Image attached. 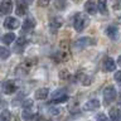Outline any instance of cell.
I'll return each instance as SVG.
<instances>
[{
  "instance_id": "1",
  "label": "cell",
  "mask_w": 121,
  "mask_h": 121,
  "mask_svg": "<svg viewBox=\"0 0 121 121\" xmlns=\"http://www.w3.org/2000/svg\"><path fill=\"white\" fill-rule=\"evenodd\" d=\"M88 25V17L86 14H77L74 17V22H73V26L77 32H82L86 26Z\"/></svg>"
},
{
  "instance_id": "2",
  "label": "cell",
  "mask_w": 121,
  "mask_h": 121,
  "mask_svg": "<svg viewBox=\"0 0 121 121\" xmlns=\"http://www.w3.org/2000/svg\"><path fill=\"white\" fill-rule=\"evenodd\" d=\"M69 58H71L69 43H68V40H62L59 43V60L67 62Z\"/></svg>"
},
{
  "instance_id": "3",
  "label": "cell",
  "mask_w": 121,
  "mask_h": 121,
  "mask_svg": "<svg viewBox=\"0 0 121 121\" xmlns=\"http://www.w3.org/2000/svg\"><path fill=\"white\" fill-rule=\"evenodd\" d=\"M68 100H69V97H68V95H67L64 88L57 90L56 92L52 95V102L53 104H63V102H67Z\"/></svg>"
},
{
  "instance_id": "4",
  "label": "cell",
  "mask_w": 121,
  "mask_h": 121,
  "mask_svg": "<svg viewBox=\"0 0 121 121\" xmlns=\"http://www.w3.org/2000/svg\"><path fill=\"white\" fill-rule=\"evenodd\" d=\"M34 64H35V60H33V59H25V60H23V62L20 63V66L17 68V74L18 76L19 74H20V76L26 74Z\"/></svg>"
},
{
  "instance_id": "5",
  "label": "cell",
  "mask_w": 121,
  "mask_h": 121,
  "mask_svg": "<svg viewBox=\"0 0 121 121\" xmlns=\"http://www.w3.org/2000/svg\"><path fill=\"white\" fill-rule=\"evenodd\" d=\"M116 96H117V92H116V88L113 86H107L104 90V100L106 104L113 102L116 100Z\"/></svg>"
},
{
  "instance_id": "6",
  "label": "cell",
  "mask_w": 121,
  "mask_h": 121,
  "mask_svg": "<svg viewBox=\"0 0 121 121\" xmlns=\"http://www.w3.org/2000/svg\"><path fill=\"white\" fill-rule=\"evenodd\" d=\"M91 44H96L95 39H92L90 37H83V38H79V39H77L74 42V48L76 49H83Z\"/></svg>"
},
{
  "instance_id": "7",
  "label": "cell",
  "mask_w": 121,
  "mask_h": 121,
  "mask_svg": "<svg viewBox=\"0 0 121 121\" xmlns=\"http://www.w3.org/2000/svg\"><path fill=\"white\" fill-rule=\"evenodd\" d=\"M19 25H20V22H19L17 18L9 17V18H6L5 20H4V26H5L6 29H9V30L17 29Z\"/></svg>"
},
{
  "instance_id": "8",
  "label": "cell",
  "mask_w": 121,
  "mask_h": 121,
  "mask_svg": "<svg viewBox=\"0 0 121 121\" xmlns=\"http://www.w3.org/2000/svg\"><path fill=\"white\" fill-rule=\"evenodd\" d=\"M63 24V19L60 17H53L51 19V22H49V28H51V30L53 33H56L57 30H58L60 26H62Z\"/></svg>"
},
{
  "instance_id": "9",
  "label": "cell",
  "mask_w": 121,
  "mask_h": 121,
  "mask_svg": "<svg viewBox=\"0 0 121 121\" xmlns=\"http://www.w3.org/2000/svg\"><path fill=\"white\" fill-rule=\"evenodd\" d=\"M13 10V3L10 0H5L0 4V15H8Z\"/></svg>"
},
{
  "instance_id": "10",
  "label": "cell",
  "mask_w": 121,
  "mask_h": 121,
  "mask_svg": "<svg viewBox=\"0 0 121 121\" xmlns=\"http://www.w3.org/2000/svg\"><path fill=\"white\" fill-rule=\"evenodd\" d=\"M18 90L17 85H15L14 81H5L3 85V91L5 95H10V93H14L15 91Z\"/></svg>"
},
{
  "instance_id": "11",
  "label": "cell",
  "mask_w": 121,
  "mask_h": 121,
  "mask_svg": "<svg viewBox=\"0 0 121 121\" xmlns=\"http://www.w3.org/2000/svg\"><path fill=\"white\" fill-rule=\"evenodd\" d=\"M100 107V101L97 100V98H92V100L87 101L85 106H83V110L85 111H93V110H96Z\"/></svg>"
},
{
  "instance_id": "12",
  "label": "cell",
  "mask_w": 121,
  "mask_h": 121,
  "mask_svg": "<svg viewBox=\"0 0 121 121\" xmlns=\"http://www.w3.org/2000/svg\"><path fill=\"white\" fill-rule=\"evenodd\" d=\"M106 34H107V37L111 40H117V38H119V30H117V28L115 25L107 26V29H106Z\"/></svg>"
},
{
  "instance_id": "13",
  "label": "cell",
  "mask_w": 121,
  "mask_h": 121,
  "mask_svg": "<svg viewBox=\"0 0 121 121\" xmlns=\"http://www.w3.org/2000/svg\"><path fill=\"white\" fill-rule=\"evenodd\" d=\"M116 68V63L115 60H113L112 58H110V57H107L105 60H104V69L105 72H111V71H115Z\"/></svg>"
},
{
  "instance_id": "14",
  "label": "cell",
  "mask_w": 121,
  "mask_h": 121,
  "mask_svg": "<svg viewBox=\"0 0 121 121\" xmlns=\"http://www.w3.org/2000/svg\"><path fill=\"white\" fill-rule=\"evenodd\" d=\"M110 121H120L121 120V111L117 107H112L108 112Z\"/></svg>"
},
{
  "instance_id": "15",
  "label": "cell",
  "mask_w": 121,
  "mask_h": 121,
  "mask_svg": "<svg viewBox=\"0 0 121 121\" xmlns=\"http://www.w3.org/2000/svg\"><path fill=\"white\" fill-rule=\"evenodd\" d=\"M48 95H49V90L43 87V88H38L35 93H34V96H35L37 100H45L48 97Z\"/></svg>"
},
{
  "instance_id": "16",
  "label": "cell",
  "mask_w": 121,
  "mask_h": 121,
  "mask_svg": "<svg viewBox=\"0 0 121 121\" xmlns=\"http://www.w3.org/2000/svg\"><path fill=\"white\" fill-rule=\"evenodd\" d=\"M35 20H34L33 18H28V19H25L24 23H23V25H22V28L24 29V30H32L35 28Z\"/></svg>"
},
{
  "instance_id": "17",
  "label": "cell",
  "mask_w": 121,
  "mask_h": 121,
  "mask_svg": "<svg viewBox=\"0 0 121 121\" xmlns=\"http://www.w3.org/2000/svg\"><path fill=\"white\" fill-rule=\"evenodd\" d=\"M26 9H28V6H26V3L24 1H18L17 3V9H15V13L17 15H24L26 13Z\"/></svg>"
},
{
  "instance_id": "18",
  "label": "cell",
  "mask_w": 121,
  "mask_h": 121,
  "mask_svg": "<svg viewBox=\"0 0 121 121\" xmlns=\"http://www.w3.org/2000/svg\"><path fill=\"white\" fill-rule=\"evenodd\" d=\"M85 10L88 14L93 15V14H96V11H97V6H96V4H95L93 1H87L85 4Z\"/></svg>"
},
{
  "instance_id": "19",
  "label": "cell",
  "mask_w": 121,
  "mask_h": 121,
  "mask_svg": "<svg viewBox=\"0 0 121 121\" xmlns=\"http://www.w3.org/2000/svg\"><path fill=\"white\" fill-rule=\"evenodd\" d=\"M97 10L100 11L102 15H107L108 11H107V4H106V1H104V0L98 1L97 3Z\"/></svg>"
},
{
  "instance_id": "20",
  "label": "cell",
  "mask_w": 121,
  "mask_h": 121,
  "mask_svg": "<svg viewBox=\"0 0 121 121\" xmlns=\"http://www.w3.org/2000/svg\"><path fill=\"white\" fill-rule=\"evenodd\" d=\"M15 40V34L14 33H6L5 35L3 37V43L4 44H11Z\"/></svg>"
},
{
  "instance_id": "21",
  "label": "cell",
  "mask_w": 121,
  "mask_h": 121,
  "mask_svg": "<svg viewBox=\"0 0 121 121\" xmlns=\"http://www.w3.org/2000/svg\"><path fill=\"white\" fill-rule=\"evenodd\" d=\"M22 117H23L24 120H26V121L32 120V119H33V112H32V110L24 108V111H23V113H22Z\"/></svg>"
},
{
  "instance_id": "22",
  "label": "cell",
  "mask_w": 121,
  "mask_h": 121,
  "mask_svg": "<svg viewBox=\"0 0 121 121\" xmlns=\"http://www.w3.org/2000/svg\"><path fill=\"white\" fill-rule=\"evenodd\" d=\"M10 56V51L4 47H0V58L1 59H6L8 57Z\"/></svg>"
},
{
  "instance_id": "23",
  "label": "cell",
  "mask_w": 121,
  "mask_h": 121,
  "mask_svg": "<svg viewBox=\"0 0 121 121\" xmlns=\"http://www.w3.org/2000/svg\"><path fill=\"white\" fill-rule=\"evenodd\" d=\"M10 119H11V115H10L9 111H6V110L0 113V121H10Z\"/></svg>"
},
{
  "instance_id": "24",
  "label": "cell",
  "mask_w": 121,
  "mask_h": 121,
  "mask_svg": "<svg viewBox=\"0 0 121 121\" xmlns=\"http://www.w3.org/2000/svg\"><path fill=\"white\" fill-rule=\"evenodd\" d=\"M81 82H82V85L88 86V85H91V83H92V78H91L90 76H82Z\"/></svg>"
},
{
  "instance_id": "25",
  "label": "cell",
  "mask_w": 121,
  "mask_h": 121,
  "mask_svg": "<svg viewBox=\"0 0 121 121\" xmlns=\"http://www.w3.org/2000/svg\"><path fill=\"white\" fill-rule=\"evenodd\" d=\"M25 43H26V42H25L24 38H19V39H18V43H17V52H18L19 48H20V51H22L23 47L25 45Z\"/></svg>"
},
{
  "instance_id": "26",
  "label": "cell",
  "mask_w": 121,
  "mask_h": 121,
  "mask_svg": "<svg viewBox=\"0 0 121 121\" xmlns=\"http://www.w3.org/2000/svg\"><path fill=\"white\" fill-rule=\"evenodd\" d=\"M68 77H69V73H68L67 69H62L59 72V78L60 79H68Z\"/></svg>"
},
{
  "instance_id": "27",
  "label": "cell",
  "mask_w": 121,
  "mask_h": 121,
  "mask_svg": "<svg viewBox=\"0 0 121 121\" xmlns=\"http://www.w3.org/2000/svg\"><path fill=\"white\" fill-rule=\"evenodd\" d=\"M96 121H110V119H107L105 113H98L96 116Z\"/></svg>"
},
{
  "instance_id": "28",
  "label": "cell",
  "mask_w": 121,
  "mask_h": 121,
  "mask_svg": "<svg viewBox=\"0 0 121 121\" xmlns=\"http://www.w3.org/2000/svg\"><path fill=\"white\" fill-rule=\"evenodd\" d=\"M32 105H33V101L32 100H25L24 102H23V107H24V108H28Z\"/></svg>"
},
{
  "instance_id": "29",
  "label": "cell",
  "mask_w": 121,
  "mask_h": 121,
  "mask_svg": "<svg viewBox=\"0 0 121 121\" xmlns=\"http://www.w3.org/2000/svg\"><path fill=\"white\" fill-rule=\"evenodd\" d=\"M60 111L62 110H59V108H51L49 110V113H52V115H59Z\"/></svg>"
},
{
  "instance_id": "30",
  "label": "cell",
  "mask_w": 121,
  "mask_h": 121,
  "mask_svg": "<svg viewBox=\"0 0 121 121\" xmlns=\"http://www.w3.org/2000/svg\"><path fill=\"white\" fill-rule=\"evenodd\" d=\"M115 79L119 83H121V71H119V72H116V73H115Z\"/></svg>"
},
{
  "instance_id": "31",
  "label": "cell",
  "mask_w": 121,
  "mask_h": 121,
  "mask_svg": "<svg viewBox=\"0 0 121 121\" xmlns=\"http://www.w3.org/2000/svg\"><path fill=\"white\" fill-rule=\"evenodd\" d=\"M54 4H56V6H57V8H64V6H66V3H59V1H56Z\"/></svg>"
},
{
  "instance_id": "32",
  "label": "cell",
  "mask_w": 121,
  "mask_h": 121,
  "mask_svg": "<svg viewBox=\"0 0 121 121\" xmlns=\"http://www.w3.org/2000/svg\"><path fill=\"white\" fill-rule=\"evenodd\" d=\"M38 5L39 6H45V5H48V1H38Z\"/></svg>"
},
{
  "instance_id": "33",
  "label": "cell",
  "mask_w": 121,
  "mask_h": 121,
  "mask_svg": "<svg viewBox=\"0 0 121 121\" xmlns=\"http://www.w3.org/2000/svg\"><path fill=\"white\" fill-rule=\"evenodd\" d=\"M117 63H119V66L121 67V56L119 57V58H117Z\"/></svg>"
},
{
  "instance_id": "34",
  "label": "cell",
  "mask_w": 121,
  "mask_h": 121,
  "mask_svg": "<svg viewBox=\"0 0 121 121\" xmlns=\"http://www.w3.org/2000/svg\"><path fill=\"white\" fill-rule=\"evenodd\" d=\"M120 23H121V18H120Z\"/></svg>"
}]
</instances>
